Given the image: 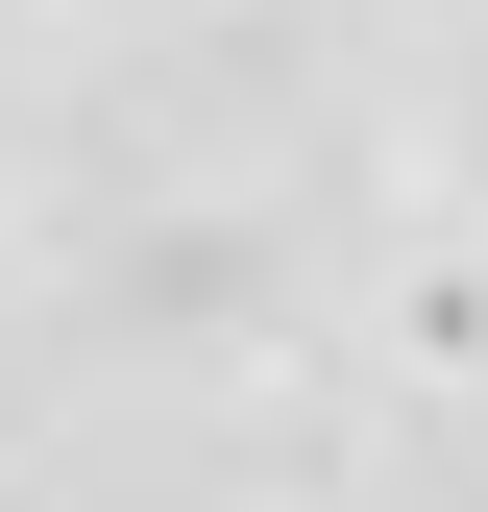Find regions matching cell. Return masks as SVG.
<instances>
[{"mask_svg": "<svg viewBox=\"0 0 488 512\" xmlns=\"http://www.w3.org/2000/svg\"><path fill=\"white\" fill-rule=\"evenodd\" d=\"M0 512H49V488H25V464H0Z\"/></svg>", "mask_w": 488, "mask_h": 512, "instance_id": "obj_1", "label": "cell"}]
</instances>
